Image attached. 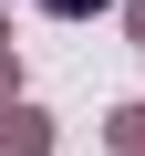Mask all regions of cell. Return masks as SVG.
I'll return each mask as SVG.
<instances>
[{"label": "cell", "mask_w": 145, "mask_h": 156, "mask_svg": "<svg viewBox=\"0 0 145 156\" xmlns=\"http://www.w3.org/2000/svg\"><path fill=\"white\" fill-rule=\"evenodd\" d=\"M21 135H0V156H42V115H11Z\"/></svg>", "instance_id": "obj_1"}, {"label": "cell", "mask_w": 145, "mask_h": 156, "mask_svg": "<svg viewBox=\"0 0 145 156\" xmlns=\"http://www.w3.org/2000/svg\"><path fill=\"white\" fill-rule=\"evenodd\" d=\"M42 11H52V21H93L104 0H42Z\"/></svg>", "instance_id": "obj_2"}]
</instances>
